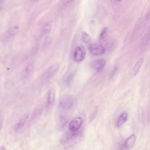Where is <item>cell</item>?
<instances>
[{"label": "cell", "mask_w": 150, "mask_h": 150, "mask_svg": "<svg viewBox=\"0 0 150 150\" xmlns=\"http://www.w3.org/2000/svg\"><path fill=\"white\" fill-rule=\"evenodd\" d=\"M149 40H150V31L149 35Z\"/></svg>", "instance_id": "cb8c5ba5"}, {"label": "cell", "mask_w": 150, "mask_h": 150, "mask_svg": "<svg viewBox=\"0 0 150 150\" xmlns=\"http://www.w3.org/2000/svg\"><path fill=\"white\" fill-rule=\"evenodd\" d=\"M34 67V64L33 62L29 63L25 67V72L27 73H30L33 70Z\"/></svg>", "instance_id": "9a60e30c"}, {"label": "cell", "mask_w": 150, "mask_h": 150, "mask_svg": "<svg viewBox=\"0 0 150 150\" xmlns=\"http://www.w3.org/2000/svg\"><path fill=\"white\" fill-rule=\"evenodd\" d=\"M90 52L95 56H100L103 54L105 52L104 48L101 45L97 43H92L88 46Z\"/></svg>", "instance_id": "7a4b0ae2"}, {"label": "cell", "mask_w": 150, "mask_h": 150, "mask_svg": "<svg viewBox=\"0 0 150 150\" xmlns=\"http://www.w3.org/2000/svg\"><path fill=\"white\" fill-rule=\"evenodd\" d=\"M144 61V59L141 57L137 62L132 71L131 75L132 76H135L138 73Z\"/></svg>", "instance_id": "9c48e42d"}, {"label": "cell", "mask_w": 150, "mask_h": 150, "mask_svg": "<svg viewBox=\"0 0 150 150\" xmlns=\"http://www.w3.org/2000/svg\"><path fill=\"white\" fill-rule=\"evenodd\" d=\"M0 150H5L6 149L5 148L4 146H1L0 148Z\"/></svg>", "instance_id": "603a6c76"}, {"label": "cell", "mask_w": 150, "mask_h": 150, "mask_svg": "<svg viewBox=\"0 0 150 150\" xmlns=\"http://www.w3.org/2000/svg\"><path fill=\"white\" fill-rule=\"evenodd\" d=\"M35 0L36 1H39L40 0Z\"/></svg>", "instance_id": "d4e9b609"}, {"label": "cell", "mask_w": 150, "mask_h": 150, "mask_svg": "<svg viewBox=\"0 0 150 150\" xmlns=\"http://www.w3.org/2000/svg\"><path fill=\"white\" fill-rule=\"evenodd\" d=\"M106 63V61L104 59H98L92 62V65L95 70L97 71H99L104 68Z\"/></svg>", "instance_id": "52a82bcc"}, {"label": "cell", "mask_w": 150, "mask_h": 150, "mask_svg": "<svg viewBox=\"0 0 150 150\" xmlns=\"http://www.w3.org/2000/svg\"><path fill=\"white\" fill-rule=\"evenodd\" d=\"M28 117L29 114L28 113H25L23 115L15 127L14 129L15 131H18L23 127Z\"/></svg>", "instance_id": "ba28073f"}, {"label": "cell", "mask_w": 150, "mask_h": 150, "mask_svg": "<svg viewBox=\"0 0 150 150\" xmlns=\"http://www.w3.org/2000/svg\"><path fill=\"white\" fill-rule=\"evenodd\" d=\"M74 102V98L71 95H65L62 96L59 100V104L63 109H68L73 106Z\"/></svg>", "instance_id": "6da1fadb"}, {"label": "cell", "mask_w": 150, "mask_h": 150, "mask_svg": "<svg viewBox=\"0 0 150 150\" xmlns=\"http://www.w3.org/2000/svg\"><path fill=\"white\" fill-rule=\"evenodd\" d=\"M127 117V114L125 112L122 113L120 115L117 123L118 127H120L126 121Z\"/></svg>", "instance_id": "4fadbf2b"}, {"label": "cell", "mask_w": 150, "mask_h": 150, "mask_svg": "<svg viewBox=\"0 0 150 150\" xmlns=\"http://www.w3.org/2000/svg\"><path fill=\"white\" fill-rule=\"evenodd\" d=\"M135 140L136 138L134 135H132L126 139L122 149H131L134 144Z\"/></svg>", "instance_id": "8992f818"}, {"label": "cell", "mask_w": 150, "mask_h": 150, "mask_svg": "<svg viewBox=\"0 0 150 150\" xmlns=\"http://www.w3.org/2000/svg\"><path fill=\"white\" fill-rule=\"evenodd\" d=\"M52 41L51 38L49 37H47L45 40L44 41V45L45 46H47L51 43Z\"/></svg>", "instance_id": "e0dca14e"}, {"label": "cell", "mask_w": 150, "mask_h": 150, "mask_svg": "<svg viewBox=\"0 0 150 150\" xmlns=\"http://www.w3.org/2000/svg\"><path fill=\"white\" fill-rule=\"evenodd\" d=\"M115 3L116 4H120L122 0H114Z\"/></svg>", "instance_id": "44dd1931"}, {"label": "cell", "mask_w": 150, "mask_h": 150, "mask_svg": "<svg viewBox=\"0 0 150 150\" xmlns=\"http://www.w3.org/2000/svg\"><path fill=\"white\" fill-rule=\"evenodd\" d=\"M55 90L53 88H51L49 90L47 98V103L49 105H52L54 101L55 98Z\"/></svg>", "instance_id": "8fae6325"}, {"label": "cell", "mask_w": 150, "mask_h": 150, "mask_svg": "<svg viewBox=\"0 0 150 150\" xmlns=\"http://www.w3.org/2000/svg\"><path fill=\"white\" fill-rule=\"evenodd\" d=\"M83 119L80 117H77L74 118L70 122L69 128L71 132H75L78 130L83 124Z\"/></svg>", "instance_id": "5b68a950"}, {"label": "cell", "mask_w": 150, "mask_h": 150, "mask_svg": "<svg viewBox=\"0 0 150 150\" xmlns=\"http://www.w3.org/2000/svg\"><path fill=\"white\" fill-rule=\"evenodd\" d=\"M73 0H64V2L65 4L70 3Z\"/></svg>", "instance_id": "7402d4cb"}, {"label": "cell", "mask_w": 150, "mask_h": 150, "mask_svg": "<svg viewBox=\"0 0 150 150\" xmlns=\"http://www.w3.org/2000/svg\"><path fill=\"white\" fill-rule=\"evenodd\" d=\"M52 28V23L50 21L45 23L42 27V31L45 34H47L51 31Z\"/></svg>", "instance_id": "5bb4252c"}, {"label": "cell", "mask_w": 150, "mask_h": 150, "mask_svg": "<svg viewBox=\"0 0 150 150\" xmlns=\"http://www.w3.org/2000/svg\"><path fill=\"white\" fill-rule=\"evenodd\" d=\"M82 38L83 41L85 43H88L91 41V38L90 36L86 32L83 33Z\"/></svg>", "instance_id": "2e32d148"}, {"label": "cell", "mask_w": 150, "mask_h": 150, "mask_svg": "<svg viewBox=\"0 0 150 150\" xmlns=\"http://www.w3.org/2000/svg\"></svg>", "instance_id": "484cf974"}, {"label": "cell", "mask_w": 150, "mask_h": 150, "mask_svg": "<svg viewBox=\"0 0 150 150\" xmlns=\"http://www.w3.org/2000/svg\"><path fill=\"white\" fill-rule=\"evenodd\" d=\"M63 117H61L60 118L59 123L58 124V127H61L62 126L64 125V124H65V121L64 120V118Z\"/></svg>", "instance_id": "ac0fdd59"}, {"label": "cell", "mask_w": 150, "mask_h": 150, "mask_svg": "<svg viewBox=\"0 0 150 150\" xmlns=\"http://www.w3.org/2000/svg\"><path fill=\"white\" fill-rule=\"evenodd\" d=\"M108 29L107 27L104 28L100 34L99 37V41L101 43H103L105 41L108 35Z\"/></svg>", "instance_id": "7c38bea8"}, {"label": "cell", "mask_w": 150, "mask_h": 150, "mask_svg": "<svg viewBox=\"0 0 150 150\" xmlns=\"http://www.w3.org/2000/svg\"><path fill=\"white\" fill-rule=\"evenodd\" d=\"M146 18L147 20L150 19V10L146 15Z\"/></svg>", "instance_id": "ffe728a7"}, {"label": "cell", "mask_w": 150, "mask_h": 150, "mask_svg": "<svg viewBox=\"0 0 150 150\" xmlns=\"http://www.w3.org/2000/svg\"><path fill=\"white\" fill-rule=\"evenodd\" d=\"M19 29V27L17 25H13L10 27L6 33L7 38L13 37L17 34Z\"/></svg>", "instance_id": "30bf717a"}, {"label": "cell", "mask_w": 150, "mask_h": 150, "mask_svg": "<svg viewBox=\"0 0 150 150\" xmlns=\"http://www.w3.org/2000/svg\"><path fill=\"white\" fill-rule=\"evenodd\" d=\"M59 67L58 64H55L52 65L45 70L42 75V78L44 80L50 79L56 72Z\"/></svg>", "instance_id": "3957f363"}, {"label": "cell", "mask_w": 150, "mask_h": 150, "mask_svg": "<svg viewBox=\"0 0 150 150\" xmlns=\"http://www.w3.org/2000/svg\"><path fill=\"white\" fill-rule=\"evenodd\" d=\"M4 120V117L3 115H1L0 118V127L1 129V127L2 126L3 122Z\"/></svg>", "instance_id": "d6986e66"}, {"label": "cell", "mask_w": 150, "mask_h": 150, "mask_svg": "<svg viewBox=\"0 0 150 150\" xmlns=\"http://www.w3.org/2000/svg\"><path fill=\"white\" fill-rule=\"evenodd\" d=\"M86 50L83 46L77 47L74 52V59L75 61L79 62L81 61L85 57Z\"/></svg>", "instance_id": "277c9868"}]
</instances>
